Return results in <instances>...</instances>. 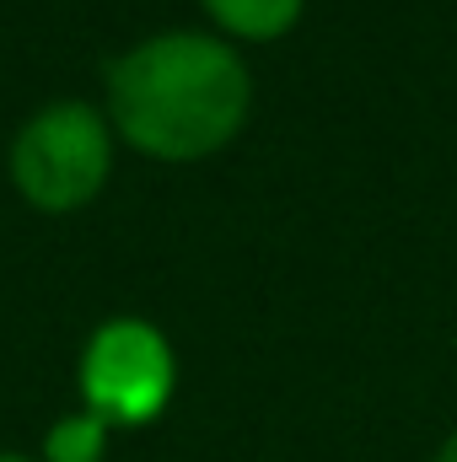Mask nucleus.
<instances>
[{
  "label": "nucleus",
  "instance_id": "1",
  "mask_svg": "<svg viewBox=\"0 0 457 462\" xmlns=\"http://www.w3.org/2000/svg\"><path fill=\"white\" fill-rule=\"evenodd\" d=\"M253 81L237 49L210 32H162L108 70L114 129L156 162H200L247 124Z\"/></svg>",
  "mask_w": 457,
  "mask_h": 462
},
{
  "label": "nucleus",
  "instance_id": "2",
  "mask_svg": "<svg viewBox=\"0 0 457 462\" xmlns=\"http://www.w3.org/2000/svg\"><path fill=\"white\" fill-rule=\"evenodd\" d=\"M114 167V129L87 103H49L11 140V183L27 205L65 216L98 199Z\"/></svg>",
  "mask_w": 457,
  "mask_h": 462
},
{
  "label": "nucleus",
  "instance_id": "3",
  "mask_svg": "<svg viewBox=\"0 0 457 462\" xmlns=\"http://www.w3.org/2000/svg\"><path fill=\"white\" fill-rule=\"evenodd\" d=\"M173 382H178L173 345L140 318H114L87 339L81 398L87 414H98L103 425H151L167 409Z\"/></svg>",
  "mask_w": 457,
  "mask_h": 462
},
{
  "label": "nucleus",
  "instance_id": "4",
  "mask_svg": "<svg viewBox=\"0 0 457 462\" xmlns=\"http://www.w3.org/2000/svg\"><path fill=\"white\" fill-rule=\"evenodd\" d=\"M200 5L216 16L221 32L247 38V43H269V38L291 32L302 16V0H200Z\"/></svg>",
  "mask_w": 457,
  "mask_h": 462
},
{
  "label": "nucleus",
  "instance_id": "5",
  "mask_svg": "<svg viewBox=\"0 0 457 462\" xmlns=\"http://www.w3.org/2000/svg\"><path fill=\"white\" fill-rule=\"evenodd\" d=\"M108 425L98 414H70L43 436V462H103Z\"/></svg>",
  "mask_w": 457,
  "mask_h": 462
},
{
  "label": "nucleus",
  "instance_id": "6",
  "mask_svg": "<svg viewBox=\"0 0 457 462\" xmlns=\"http://www.w3.org/2000/svg\"><path fill=\"white\" fill-rule=\"evenodd\" d=\"M436 462H457V436L447 441V447H442V452H436Z\"/></svg>",
  "mask_w": 457,
  "mask_h": 462
},
{
  "label": "nucleus",
  "instance_id": "7",
  "mask_svg": "<svg viewBox=\"0 0 457 462\" xmlns=\"http://www.w3.org/2000/svg\"><path fill=\"white\" fill-rule=\"evenodd\" d=\"M0 462H27V457H0Z\"/></svg>",
  "mask_w": 457,
  "mask_h": 462
}]
</instances>
